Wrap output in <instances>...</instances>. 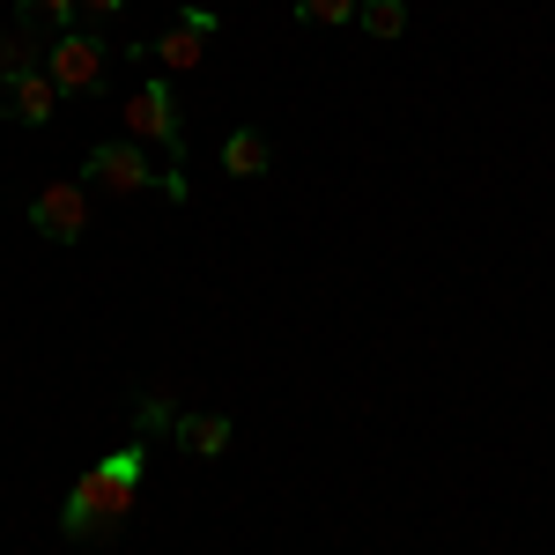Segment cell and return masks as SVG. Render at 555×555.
<instances>
[{"instance_id": "cell-7", "label": "cell", "mask_w": 555, "mask_h": 555, "mask_svg": "<svg viewBox=\"0 0 555 555\" xmlns=\"http://www.w3.org/2000/svg\"><path fill=\"white\" fill-rule=\"evenodd\" d=\"M75 15H82V0H15V30H23L30 52H44L52 38H67Z\"/></svg>"}, {"instance_id": "cell-14", "label": "cell", "mask_w": 555, "mask_h": 555, "mask_svg": "<svg viewBox=\"0 0 555 555\" xmlns=\"http://www.w3.org/2000/svg\"><path fill=\"white\" fill-rule=\"evenodd\" d=\"M178 23H185V30H201V38H215V8H178Z\"/></svg>"}, {"instance_id": "cell-5", "label": "cell", "mask_w": 555, "mask_h": 555, "mask_svg": "<svg viewBox=\"0 0 555 555\" xmlns=\"http://www.w3.org/2000/svg\"><path fill=\"white\" fill-rule=\"evenodd\" d=\"M30 222H38V237H52V245H82L89 193L75 178H52V185H38V201H30Z\"/></svg>"}, {"instance_id": "cell-1", "label": "cell", "mask_w": 555, "mask_h": 555, "mask_svg": "<svg viewBox=\"0 0 555 555\" xmlns=\"http://www.w3.org/2000/svg\"><path fill=\"white\" fill-rule=\"evenodd\" d=\"M141 474H149V444H119L112 460H96V467L67 489L60 533H67V541H112V533L127 526L133 496H141Z\"/></svg>"}, {"instance_id": "cell-12", "label": "cell", "mask_w": 555, "mask_h": 555, "mask_svg": "<svg viewBox=\"0 0 555 555\" xmlns=\"http://www.w3.org/2000/svg\"><path fill=\"white\" fill-rule=\"evenodd\" d=\"M356 8H363V0H297V23H319V30H341V23H356Z\"/></svg>"}, {"instance_id": "cell-15", "label": "cell", "mask_w": 555, "mask_h": 555, "mask_svg": "<svg viewBox=\"0 0 555 555\" xmlns=\"http://www.w3.org/2000/svg\"><path fill=\"white\" fill-rule=\"evenodd\" d=\"M171 423H178V415L164 408V400H141V429H171Z\"/></svg>"}, {"instance_id": "cell-11", "label": "cell", "mask_w": 555, "mask_h": 555, "mask_svg": "<svg viewBox=\"0 0 555 555\" xmlns=\"http://www.w3.org/2000/svg\"><path fill=\"white\" fill-rule=\"evenodd\" d=\"M356 23H363V38L392 44L400 30H408V0H363V8H356Z\"/></svg>"}, {"instance_id": "cell-3", "label": "cell", "mask_w": 555, "mask_h": 555, "mask_svg": "<svg viewBox=\"0 0 555 555\" xmlns=\"http://www.w3.org/2000/svg\"><path fill=\"white\" fill-rule=\"evenodd\" d=\"M164 178L171 171H156L141 141H96L82 156V185H96V193H164Z\"/></svg>"}, {"instance_id": "cell-16", "label": "cell", "mask_w": 555, "mask_h": 555, "mask_svg": "<svg viewBox=\"0 0 555 555\" xmlns=\"http://www.w3.org/2000/svg\"><path fill=\"white\" fill-rule=\"evenodd\" d=\"M119 8H127V0H82V15H89V23H112Z\"/></svg>"}, {"instance_id": "cell-8", "label": "cell", "mask_w": 555, "mask_h": 555, "mask_svg": "<svg viewBox=\"0 0 555 555\" xmlns=\"http://www.w3.org/2000/svg\"><path fill=\"white\" fill-rule=\"evenodd\" d=\"M171 437L193 452V460H222V452H230V415H201V408H193V415L171 423Z\"/></svg>"}, {"instance_id": "cell-4", "label": "cell", "mask_w": 555, "mask_h": 555, "mask_svg": "<svg viewBox=\"0 0 555 555\" xmlns=\"http://www.w3.org/2000/svg\"><path fill=\"white\" fill-rule=\"evenodd\" d=\"M44 75L60 82V96H96L104 89V38H89V30L52 38L44 44Z\"/></svg>"}, {"instance_id": "cell-2", "label": "cell", "mask_w": 555, "mask_h": 555, "mask_svg": "<svg viewBox=\"0 0 555 555\" xmlns=\"http://www.w3.org/2000/svg\"><path fill=\"white\" fill-rule=\"evenodd\" d=\"M119 112H127V141L164 149L171 164H185V127H178V96H171V82H164V75H149V82L133 89Z\"/></svg>"}, {"instance_id": "cell-13", "label": "cell", "mask_w": 555, "mask_h": 555, "mask_svg": "<svg viewBox=\"0 0 555 555\" xmlns=\"http://www.w3.org/2000/svg\"><path fill=\"white\" fill-rule=\"evenodd\" d=\"M30 60H38L30 44H23V38H8V30H0V82H8L15 67H30Z\"/></svg>"}, {"instance_id": "cell-9", "label": "cell", "mask_w": 555, "mask_h": 555, "mask_svg": "<svg viewBox=\"0 0 555 555\" xmlns=\"http://www.w3.org/2000/svg\"><path fill=\"white\" fill-rule=\"evenodd\" d=\"M267 164H274V149H267L259 127H237L230 141H222V171L230 178H267Z\"/></svg>"}, {"instance_id": "cell-10", "label": "cell", "mask_w": 555, "mask_h": 555, "mask_svg": "<svg viewBox=\"0 0 555 555\" xmlns=\"http://www.w3.org/2000/svg\"><path fill=\"white\" fill-rule=\"evenodd\" d=\"M149 60H156L164 75H193V67H201V30H185V23H171L164 38L149 44Z\"/></svg>"}, {"instance_id": "cell-6", "label": "cell", "mask_w": 555, "mask_h": 555, "mask_svg": "<svg viewBox=\"0 0 555 555\" xmlns=\"http://www.w3.org/2000/svg\"><path fill=\"white\" fill-rule=\"evenodd\" d=\"M0 89H8V104H0V112H8L15 127H44V119H52V104H60V82L44 75L38 60H30V67H15Z\"/></svg>"}]
</instances>
